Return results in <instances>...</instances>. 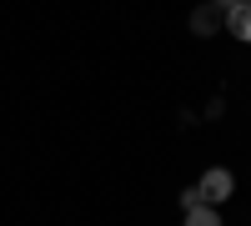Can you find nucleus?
Here are the masks:
<instances>
[{"label": "nucleus", "mask_w": 251, "mask_h": 226, "mask_svg": "<svg viewBox=\"0 0 251 226\" xmlns=\"http://www.w3.org/2000/svg\"><path fill=\"white\" fill-rule=\"evenodd\" d=\"M211 5H216V10H231V5H241V0H211Z\"/></svg>", "instance_id": "nucleus-6"}, {"label": "nucleus", "mask_w": 251, "mask_h": 226, "mask_svg": "<svg viewBox=\"0 0 251 226\" xmlns=\"http://www.w3.org/2000/svg\"><path fill=\"white\" fill-rule=\"evenodd\" d=\"M226 30H231L236 40H251V0H241V5L226 10Z\"/></svg>", "instance_id": "nucleus-3"}, {"label": "nucleus", "mask_w": 251, "mask_h": 226, "mask_svg": "<svg viewBox=\"0 0 251 226\" xmlns=\"http://www.w3.org/2000/svg\"><path fill=\"white\" fill-rule=\"evenodd\" d=\"M181 206H186V211H196V206H206V201H201V186H186V191H181Z\"/></svg>", "instance_id": "nucleus-5"}, {"label": "nucleus", "mask_w": 251, "mask_h": 226, "mask_svg": "<svg viewBox=\"0 0 251 226\" xmlns=\"http://www.w3.org/2000/svg\"><path fill=\"white\" fill-rule=\"evenodd\" d=\"M221 25H226V10H216L211 0H201V5L191 10V35H201V40H206V35H216Z\"/></svg>", "instance_id": "nucleus-2"}, {"label": "nucleus", "mask_w": 251, "mask_h": 226, "mask_svg": "<svg viewBox=\"0 0 251 226\" xmlns=\"http://www.w3.org/2000/svg\"><path fill=\"white\" fill-rule=\"evenodd\" d=\"M186 226H221L216 206H196V211H186Z\"/></svg>", "instance_id": "nucleus-4"}, {"label": "nucleus", "mask_w": 251, "mask_h": 226, "mask_svg": "<svg viewBox=\"0 0 251 226\" xmlns=\"http://www.w3.org/2000/svg\"><path fill=\"white\" fill-rule=\"evenodd\" d=\"M196 186H201V201H206V206H216V201H226V196L236 191V176L226 171V166H211V171H201Z\"/></svg>", "instance_id": "nucleus-1"}]
</instances>
